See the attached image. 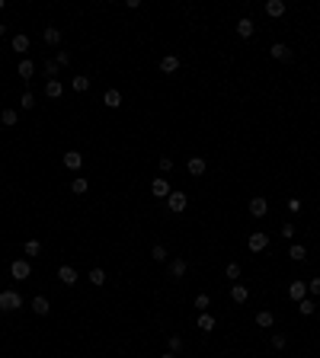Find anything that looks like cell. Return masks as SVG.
Masks as SVG:
<instances>
[{
  "mask_svg": "<svg viewBox=\"0 0 320 358\" xmlns=\"http://www.w3.org/2000/svg\"><path fill=\"white\" fill-rule=\"evenodd\" d=\"M23 307V294L16 291V288H3V291H0V310H19Z\"/></svg>",
  "mask_w": 320,
  "mask_h": 358,
  "instance_id": "obj_1",
  "label": "cell"
},
{
  "mask_svg": "<svg viewBox=\"0 0 320 358\" xmlns=\"http://www.w3.org/2000/svg\"><path fill=\"white\" fill-rule=\"evenodd\" d=\"M247 246H250V253H266L269 249V234L266 231H253L250 240H247Z\"/></svg>",
  "mask_w": 320,
  "mask_h": 358,
  "instance_id": "obj_2",
  "label": "cell"
},
{
  "mask_svg": "<svg viewBox=\"0 0 320 358\" xmlns=\"http://www.w3.org/2000/svg\"><path fill=\"white\" fill-rule=\"evenodd\" d=\"M167 208L173 214H183L186 211V192H180V189H173V192L167 195Z\"/></svg>",
  "mask_w": 320,
  "mask_h": 358,
  "instance_id": "obj_3",
  "label": "cell"
},
{
  "mask_svg": "<svg viewBox=\"0 0 320 358\" xmlns=\"http://www.w3.org/2000/svg\"><path fill=\"white\" fill-rule=\"evenodd\" d=\"M10 275H13L16 281H26V278L32 275V262H29V259H16V262L10 266Z\"/></svg>",
  "mask_w": 320,
  "mask_h": 358,
  "instance_id": "obj_4",
  "label": "cell"
},
{
  "mask_svg": "<svg viewBox=\"0 0 320 358\" xmlns=\"http://www.w3.org/2000/svg\"><path fill=\"white\" fill-rule=\"evenodd\" d=\"M58 281H61V285H64V288H74V285H77V281H80L77 269H74V266H61V269H58Z\"/></svg>",
  "mask_w": 320,
  "mask_h": 358,
  "instance_id": "obj_5",
  "label": "cell"
},
{
  "mask_svg": "<svg viewBox=\"0 0 320 358\" xmlns=\"http://www.w3.org/2000/svg\"><path fill=\"white\" fill-rule=\"evenodd\" d=\"M247 208H250V214H253V218H266V214H269V201L263 199V195L250 199V201H247Z\"/></svg>",
  "mask_w": 320,
  "mask_h": 358,
  "instance_id": "obj_6",
  "label": "cell"
},
{
  "mask_svg": "<svg viewBox=\"0 0 320 358\" xmlns=\"http://www.w3.org/2000/svg\"><path fill=\"white\" fill-rule=\"evenodd\" d=\"M186 170H189V176H202V173L208 170L205 157H189V160H186Z\"/></svg>",
  "mask_w": 320,
  "mask_h": 358,
  "instance_id": "obj_7",
  "label": "cell"
},
{
  "mask_svg": "<svg viewBox=\"0 0 320 358\" xmlns=\"http://www.w3.org/2000/svg\"><path fill=\"white\" fill-rule=\"evenodd\" d=\"M253 32H256V23L250 16H240V19H237V36H240V39H250Z\"/></svg>",
  "mask_w": 320,
  "mask_h": 358,
  "instance_id": "obj_8",
  "label": "cell"
},
{
  "mask_svg": "<svg viewBox=\"0 0 320 358\" xmlns=\"http://www.w3.org/2000/svg\"><path fill=\"white\" fill-rule=\"evenodd\" d=\"M247 298H250V288L240 285V281H234V285H230V301L234 304H247Z\"/></svg>",
  "mask_w": 320,
  "mask_h": 358,
  "instance_id": "obj_9",
  "label": "cell"
},
{
  "mask_svg": "<svg viewBox=\"0 0 320 358\" xmlns=\"http://www.w3.org/2000/svg\"><path fill=\"white\" fill-rule=\"evenodd\" d=\"M288 298L291 301H304L308 298V281H291L288 285Z\"/></svg>",
  "mask_w": 320,
  "mask_h": 358,
  "instance_id": "obj_10",
  "label": "cell"
},
{
  "mask_svg": "<svg viewBox=\"0 0 320 358\" xmlns=\"http://www.w3.org/2000/svg\"><path fill=\"white\" fill-rule=\"evenodd\" d=\"M269 55L275 58V61H291V58H295V55H291V48H288L285 42H275V45L269 48Z\"/></svg>",
  "mask_w": 320,
  "mask_h": 358,
  "instance_id": "obj_11",
  "label": "cell"
},
{
  "mask_svg": "<svg viewBox=\"0 0 320 358\" xmlns=\"http://www.w3.org/2000/svg\"><path fill=\"white\" fill-rule=\"evenodd\" d=\"M45 96L48 99H61L64 96V83H61V80H45Z\"/></svg>",
  "mask_w": 320,
  "mask_h": 358,
  "instance_id": "obj_12",
  "label": "cell"
},
{
  "mask_svg": "<svg viewBox=\"0 0 320 358\" xmlns=\"http://www.w3.org/2000/svg\"><path fill=\"white\" fill-rule=\"evenodd\" d=\"M186 259H183V256H176V259H170V278H183V275H186Z\"/></svg>",
  "mask_w": 320,
  "mask_h": 358,
  "instance_id": "obj_13",
  "label": "cell"
},
{
  "mask_svg": "<svg viewBox=\"0 0 320 358\" xmlns=\"http://www.w3.org/2000/svg\"><path fill=\"white\" fill-rule=\"evenodd\" d=\"M64 166L67 170H80V166H84V154L80 151H67L64 154Z\"/></svg>",
  "mask_w": 320,
  "mask_h": 358,
  "instance_id": "obj_14",
  "label": "cell"
},
{
  "mask_svg": "<svg viewBox=\"0 0 320 358\" xmlns=\"http://www.w3.org/2000/svg\"><path fill=\"white\" fill-rule=\"evenodd\" d=\"M253 320H256V326H260V329H269L272 323H275V314H272V310H256Z\"/></svg>",
  "mask_w": 320,
  "mask_h": 358,
  "instance_id": "obj_15",
  "label": "cell"
},
{
  "mask_svg": "<svg viewBox=\"0 0 320 358\" xmlns=\"http://www.w3.org/2000/svg\"><path fill=\"white\" fill-rule=\"evenodd\" d=\"M195 326H199L202 333H212V329L218 326V320H215V317H212V314L205 310V314H199V320H195Z\"/></svg>",
  "mask_w": 320,
  "mask_h": 358,
  "instance_id": "obj_16",
  "label": "cell"
},
{
  "mask_svg": "<svg viewBox=\"0 0 320 358\" xmlns=\"http://www.w3.org/2000/svg\"><path fill=\"white\" fill-rule=\"evenodd\" d=\"M160 71L163 74H176V71H180V58H176V55H163L160 58Z\"/></svg>",
  "mask_w": 320,
  "mask_h": 358,
  "instance_id": "obj_17",
  "label": "cell"
},
{
  "mask_svg": "<svg viewBox=\"0 0 320 358\" xmlns=\"http://www.w3.org/2000/svg\"><path fill=\"white\" fill-rule=\"evenodd\" d=\"M151 192L157 195V199H167V195L173 192V189H170V179H154L151 182Z\"/></svg>",
  "mask_w": 320,
  "mask_h": 358,
  "instance_id": "obj_18",
  "label": "cell"
},
{
  "mask_svg": "<svg viewBox=\"0 0 320 358\" xmlns=\"http://www.w3.org/2000/svg\"><path fill=\"white\" fill-rule=\"evenodd\" d=\"M16 74H19V80H32V74H36V64H32L29 58H23V61H19V67H16Z\"/></svg>",
  "mask_w": 320,
  "mask_h": 358,
  "instance_id": "obj_19",
  "label": "cell"
},
{
  "mask_svg": "<svg viewBox=\"0 0 320 358\" xmlns=\"http://www.w3.org/2000/svg\"><path fill=\"white\" fill-rule=\"evenodd\" d=\"M42 39H45V45H58L61 42V29H58V26H45Z\"/></svg>",
  "mask_w": 320,
  "mask_h": 358,
  "instance_id": "obj_20",
  "label": "cell"
},
{
  "mask_svg": "<svg viewBox=\"0 0 320 358\" xmlns=\"http://www.w3.org/2000/svg\"><path fill=\"white\" fill-rule=\"evenodd\" d=\"M51 310V304H48V298H42V294H39V298H32V314H39V317H45Z\"/></svg>",
  "mask_w": 320,
  "mask_h": 358,
  "instance_id": "obj_21",
  "label": "cell"
},
{
  "mask_svg": "<svg viewBox=\"0 0 320 358\" xmlns=\"http://www.w3.org/2000/svg\"><path fill=\"white\" fill-rule=\"evenodd\" d=\"M103 103L109 106V109H119V106H122V93L119 90H106L103 93Z\"/></svg>",
  "mask_w": 320,
  "mask_h": 358,
  "instance_id": "obj_22",
  "label": "cell"
},
{
  "mask_svg": "<svg viewBox=\"0 0 320 358\" xmlns=\"http://www.w3.org/2000/svg\"><path fill=\"white\" fill-rule=\"evenodd\" d=\"M87 281H90L93 288H103V285H106V272H103V269H90V275H87Z\"/></svg>",
  "mask_w": 320,
  "mask_h": 358,
  "instance_id": "obj_23",
  "label": "cell"
},
{
  "mask_svg": "<svg viewBox=\"0 0 320 358\" xmlns=\"http://www.w3.org/2000/svg\"><path fill=\"white\" fill-rule=\"evenodd\" d=\"M288 259H295V262H304V259H308V246H301V243H295V246H288Z\"/></svg>",
  "mask_w": 320,
  "mask_h": 358,
  "instance_id": "obj_24",
  "label": "cell"
},
{
  "mask_svg": "<svg viewBox=\"0 0 320 358\" xmlns=\"http://www.w3.org/2000/svg\"><path fill=\"white\" fill-rule=\"evenodd\" d=\"M0 121H3V128H13L19 121V112L16 109H3V112H0Z\"/></svg>",
  "mask_w": 320,
  "mask_h": 358,
  "instance_id": "obj_25",
  "label": "cell"
},
{
  "mask_svg": "<svg viewBox=\"0 0 320 358\" xmlns=\"http://www.w3.org/2000/svg\"><path fill=\"white\" fill-rule=\"evenodd\" d=\"M71 90L74 93H87V90H90V77H84V74H80V77H74L71 80Z\"/></svg>",
  "mask_w": 320,
  "mask_h": 358,
  "instance_id": "obj_26",
  "label": "cell"
},
{
  "mask_svg": "<svg viewBox=\"0 0 320 358\" xmlns=\"http://www.w3.org/2000/svg\"><path fill=\"white\" fill-rule=\"evenodd\" d=\"M23 253H26V259H32V256L42 253V243H39V240H26L23 243Z\"/></svg>",
  "mask_w": 320,
  "mask_h": 358,
  "instance_id": "obj_27",
  "label": "cell"
},
{
  "mask_svg": "<svg viewBox=\"0 0 320 358\" xmlns=\"http://www.w3.org/2000/svg\"><path fill=\"white\" fill-rule=\"evenodd\" d=\"M13 51H19V55H26V51H29V39L26 36H13Z\"/></svg>",
  "mask_w": 320,
  "mask_h": 358,
  "instance_id": "obj_28",
  "label": "cell"
},
{
  "mask_svg": "<svg viewBox=\"0 0 320 358\" xmlns=\"http://www.w3.org/2000/svg\"><path fill=\"white\" fill-rule=\"evenodd\" d=\"M151 259H154V262H167V259H170V256H167V246H163V243L151 246Z\"/></svg>",
  "mask_w": 320,
  "mask_h": 358,
  "instance_id": "obj_29",
  "label": "cell"
},
{
  "mask_svg": "<svg viewBox=\"0 0 320 358\" xmlns=\"http://www.w3.org/2000/svg\"><path fill=\"white\" fill-rule=\"evenodd\" d=\"M266 13H269V16H282V13H285V3H282V0H269V3H266Z\"/></svg>",
  "mask_w": 320,
  "mask_h": 358,
  "instance_id": "obj_30",
  "label": "cell"
},
{
  "mask_svg": "<svg viewBox=\"0 0 320 358\" xmlns=\"http://www.w3.org/2000/svg\"><path fill=\"white\" fill-rule=\"evenodd\" d=\"M208 307H212V298H208V294H195V310H199V314H205Z\"/></svg>",
  "mask_w": 320,
  "mask_h": 358,
  "instance_id": "obj_31",
  "label": "cell"
},
{
  "mask_svg": "<svg viewBox=\"0 0 320 358\" xmlns=\"http://www.w3.org/2000/svg\"><path fill=\"white\" fill-rule=\"evenodd\" d=\"M298 314H301V317H311V314H314V301H311V298L298 301Z\"/></svg>",
  "mask_w": 320,
  "mask_h": 358,
  "instance_id": "obj_32",
  "label": "cell"
},
{
  "mask_svg": "<svg viewBox=\"0 0 320 358\" xmlns=\"http://www.w3.org/2000/svg\"><path fill=\"white\" fill-rule=\"evenodd\" d=\"M87 189H90V182H87L84 176H80V179H74V182H71V192H74V195H84V192H87Z\"/></svg>",
  "mask_w": 320,
  "mask_h": 358,
  "instance_id": "obj_33",
  "label": "cell"
},
{
  "mask_svg": "<svg viewBox=\"0 0 320 358\" xmlns=\"http://www.w3.org/2000/svg\"><path fill=\"white\" fill-rule=\"evenodd\" d=\"M224 275H228L230 281H237V278H240V262H228V269H224Z\"/></svg>",
  "mask_w": 320,
  "mask_h": 358,
  "instance_id": "obj_34",
  "label": "cell"
},
{
  "mask_svg": "<svg viewBox=\"0 0 320 358\" xmlns=\"http://www.w3.org/2000/svg\"><path fill=\"white\" fill-rule=\"evenodd\" d=\"M278 234H282L285 240H291V237H295V234H298V227H295V224H291V221H288V224H282V227H278Z\"/></svg>",
  "mask_w": 320,
  "mask_h": 358,
  "instance_id": "obj_35",
  "label": "cell"
},
{
  "mask_svg": "<svg viewBox=\"0 0 320 358\" xmlns=\"http://www.w3.org/2000/svg\"><path fill=\"white\" fill-rule=\"evenodd\" d=\"M285 346H288V336H285V333H275V336H272V349H285Z\"/></svg>",
  "mask_w": 320,
  "mask_h": 358,
  "instance_id": "obj_36",
  "label": "cell"
},
{
  "mask_svg": "<svg viewBox=\"0 0 320 358\" xmlns=\"http://www.w3.org/2000/svg\"><path fill=\"white\" fill-rule=\"evenodd\" d=\"M19 106H23V109H32V106H36V96H32V93H23V96H19Z\"/></svg>",
  "mask_w": 320,
  "mask_h": 358,
  "instance_id": "obj_37",
  "label": "cell"
},
{
  "mask_svg": "<svg viewBox=\"0 0 320 358\" xmlns=\"http://www.w3.org/2000/svg\"><path fill=\"white\" fill-rule=\"evenodd\" d=\"M45 74H48V80H58V64H54V61H45Z\"/></svg>",
  "mask_w": 320,
  "mask_h": 358,
  "instance_id": "obj_38",
  "label": "cell"
},
{
  "mask_svg": "<svg viewBox=\"0 0 320 358\" xmlns=\"http://www.w3.org/2000/svg\"><path fill=\"white\" fill-rule=\"evenodd\" d=\"M308 294H314V298H320V278H311V281H308Z\"/></svg>",
  "mask_w": 320,
  "mask_h": 358,
  "instance_id": "obj_39",
  "label": "cell"
},
{
  "mask_svg": "<svg viewBox=\"0 0 320 358\" xmlns=\"http://www.w3.org/2000/svg\"><path fill=\"white\" fill-rule=\"evenodd\" d=\"M180 349H183V339H180V336L173 333V336H170V352L176 355V352H180Z\"/></svg>",
  "mask_w": 320,
  "mask_h": 358,
  "instance_id": "obj_40",
  "label": "cell"
},
{
  "mask_svg": "<svg viewBox=\"0 0 320 358\" xmlns=\"http://www.w3.org/2000/svg\"><path fill=\"white\" fill-rule=\"evenodd\" d=\"M54 64H58V67H67V64H71V55H67V51H58V58H54Z\"/></svg>",
  "mask_w": 320,
  "mask_h": 358,
  "instance_id": "obj_41",
  "label": "cell"
},
{
  "mask_svg": "<svg viewBox=\"0 0 320 358\" xmlns=\"http://www.w3.org/2000/svg\"><path fill=\"white\" fill-rule=\"evenodd\" d=\"M301 208H304V201H301V199H288V211H291V214H298Z\"/></svg>",
  "mask_w": 320,
  "mask_h": 358,
  "instance_id": "obj_42",
  "label": "cell"
},
{
  "mask_svg": "<svg viewBox=\"0 0 320 358\" xmlns=\"http://www.w3.org/2000/svg\"><path fill=\"white\" fill-rule=\"evenodd\" d=\"M170 170H173V160H170V157H160V173H170Z\"/></svg>",
  "mask_w": 320,
  "mask_h": 358,
  "instance_id": "obj_43",
  "label": "cell"
},
{
  "mask_svg": "<svg viewBox=\"0 0 320 358\" xmlns=\"http://www.w3.org/2000/svg\"><path fill=\"white\" fill-rule=\"evenodd\" d=\"M0 36H6V26L3 23H0Z\"/></svg>",
  "mask_w": 320,
  "mask_h": 358,
  "instance_id": "obj_44",
  "label": "cell"
},
{
  "mask_svg": "<svg viewBox=\"0 0 320 358\" xmlns=\"http://www.w3.org/2000/svg\"><path fill=\"white\" fill-rule=\"evenodd\" d=\"M160 358H176V355H173V352H167V355H160Z\"/></svg>",
  "mask_w": 320,
  "mask_h": 358,
  "instance_id": "obj_45",
  "label": "cell"
}]
</instances>
